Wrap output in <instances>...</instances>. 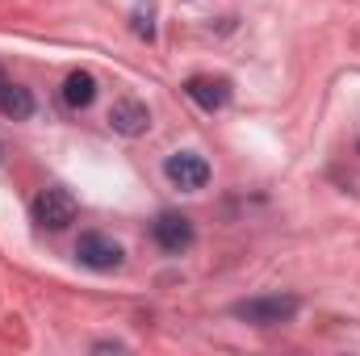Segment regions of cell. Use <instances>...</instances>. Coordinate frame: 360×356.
Segmentation results:
<instances>
[{
	"label": "cell",
	"instance_id": "obj_8",
	"mask_svg": "<svg viewBox=\"0 0 360 356\" xmlns=\"http://www.w3.org/2000/svg\"><path fill=\"white\" fill-rule=\"evenodd\" d=\"M0 113L13 117V122H25V117L34 113V96H30V89H21V84H4V89H0Z\"/></svg>",
	"mask_w": 360,
	"mask_h": 356
},
{
	"label": "cell",
	"instance_id": "obj_7",
	"mask_svg": "<svg viewBox=\"0 0 360 356\" xmlns=\"http://www.w3.org/2000/svg\"><path fill=\"white\" fill-rule=\"evenodd\" d=\"M184 92H188V101L201 105L205 113H214V109H222V105L231 101V84H226L222 76H193V80L184 84Z\"/></svg>",
	"mask_w": 360,
	"mask_h": 356
},
{
	"label": "cell",
	"instance_id": "obj_3",
	"mask_svg": "<svg viewBox=\"0 0 360 356\" xmlns=\"http://www.w3.org/2000/svg\"><path fill=\"white\" fill-rule=\"evenodd\" d=\"M76 256H80V265L92 268V272H113V268H122V260H126L122 243L109 239V235H101V231H84V235H80Z\"/></svg>",
	"mask_w": 360,
	"mask_h": 356
},
{
	"label": "cell",
	"instance_id": "obj_1",
	"mask_svg": "<svg viewBox=\"0 0 360 356\" xmlns=\"http://www.w3.org/2000/svg\"><path fill=\"white\" fill-rule=\"evenodd\" d=\"M302 310V302L293 293H264V298H248V302H235V319L252 323V327H276V323H289L293 314Z\"/></svg>",
	"mask_w": 360,
	"mask_h": 356
},
{
	"label": "cell",
	"instance_id": "obj_9",
	"mask_svg": "<svg viewBox=\"0 0 360 356\" xmlns=\"http://www.w3.org/2000/svg\"><path fill=\"white\" fill-rule=\"evenodd\" d=\"M63 101H68L72 109H89L92 101H96V80H92L89 72H72V76L63 80Z\"/></svg>",
	"mask_w": 360,
	"mask_h": 356
},
{
	"label": "cell",
	"instance_id": "obj_6",
	"mask_svg": "<svg viewBox=\"0 0 360 356\" xmlns=\"http://www.w3.org/2000/svg\"><path fill=\"white\" fill-rule=\"evenodd\" d=\"M151 235H155V243L164 248V252H188L193 248V222L184 218V214H160L155 222H151Z\"/></svg>",
	"mask_w": 360,
	"mask_h": 356
},
{
	"label": "cell",
	"instance_id": "obj_2",
	"mask_svg": "<svg viewBox=\"0 0 360 356\" xmlns=\"http://www.w3.org/2000/svg\"><path fill=\"white\" fill-rule=\"evenodd\" d=\"M34 222L46 227V231H63L76 222V197L63 189V184H51L34 197Z\"/></svg>",
	"mask_w": 360,
	"mask_h": 356
},
{
	"label": "cell",
	"instance_id": "obj_4",
	"mask_svg": "<svg viewBox=\"0 0 360 356\" xmlns=\"http://www.w3.org/2000/svg\"><path fill=\"white\" fill-rule=\"evenodd\" d=\"M164 177L172 180L176 189H184V193H197V189H205V180H210V164H205L197 151H176V155H168Z\"/></svg>",
	"mask_w": 360,
	"mask_h": 356
},
{
	"label": "cell",
	"instance_id": "obj_5",
	"mask_svg": "<svg viewBox=\"0 0 360 356\" xmlns=\"http://www.w3.org/2000/svg\"><path fill=\"white\" fill-rule=\"evenodd\" d=\"M109 126H113L122 139H139V134H147V126H151V109H147L139 96H122V101H113V109H109Z\"/></svg>",
	"mask_w": 360,
	"mask_h": 356
},
{
	"label": "cell",
	"instance_id": "obj_10",
	"mask_svg": "<svg viewBox=\"0 0 360 356\" xmlns=\"http://www.w3.org/2000/svg\"><path fill=\"white\" fill-rule=\"evenodd\" d=\"M4 84H8V80H4V68H0V89H4Z\"/></svg>",
	"mask_w": 360,
	"mask_h": 356
}]
</instances>
